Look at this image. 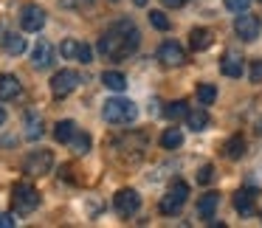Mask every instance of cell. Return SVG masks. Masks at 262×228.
I'll return each mask as SVG.
<instances>
[{"mask_svg": "<svg viewBox=\"0 0 262 228\" xmlns=\"http://www.w3.org/2000/svg\"><path fill=\"white\" fill-rule=\"evenodd\" d=\"M138 42H141V34H138L136 23H133V20H119V23L110 26V29L104 31V37L99 40V51L110 59H124V57H130V54H136Z\"/></svg>", "mask_w": 262, "mask_h": 228, "instance_id": "1", "label": "cell"}, {"mask_svg": "<svg viewBox=\"0 0 262 228\" xmlns=\"http://www.w3.org/2000/svg\"><path fill=\"white\" fill-rule=\"evenodd\" d=\"M102 116H104V121H110V124H127V121H136L138 107L130 102V99H107L104 107H102Z\"/></svg>", "mask_w": 262, "mask_h": 228, "instance_id": "2", "label": "cell"}, {"mask_svg": "<svg viewBox=\"0 0 262 228\" xmlns=\"http://www.w3.org/2000/svg\"><path fill=\"white\" fill-rule=\"evenodd\" d=\"M12 203H14V211H17V214H31V211L40 206V192H37L31 183H14Z\"/></svg>", "mask_w": 262, "mask_h": 228, "instance_id": "3", "label": "cell"}, {"mask_svg": "<svg viewBox=\"0 0 262 228\" xmlns=\"http://www.w3.org/2000/svg\"><path fill=\"white\" fill-rule=\"evenodd\" d=\"M189 200V183L183 180H175L169 186V192H166V197L161 200V214H178V211L183 209V203Z\"/></svg>", "mask_w": 262, "mask_h": 228, "instance_id": "4", "label": "cell"}, {"mask_svg": "<svg viewBox=\"0 0 262 228\" xmlns=\"http://www.w3.org/2000/svg\"><path fill=\"white\" fill-rule=\"evenodd\" d=\"M51 166H54V152L51 149H37V152H29L23 169H26V175H31V177H42V175L51 172Z\"/></svg>", "mask_w": 262, "mask_h": 228, "instance_id": "5", "label": "cell"}, {"mask_svg": "<svg viewBox=\"0 0 262 228\" xmlns=\"http://www.w3.org/2000/svg\"><path fill=\"white\" fill-rule=\"evenodd\" d=\"M79 74L76 71H71V68H65V71H57V74L51 76V93L57 99H65V96H71V93L79 87Z\"/></svg>", "mask_w": 262, "mask_h": 228, "instance_id": "6", "label": "cell"}, {"mask_svg": "<svg viewBox=\"0 0 262 228\" xmlns=\"http://www.w3.org/2000/svg\"><path fill=\"white\" fill-rule=\"evenodd\" d=\"M20 26H23V31H29V34L40 31L42 26H46V9L37 6V3H26V6L20 9Z\"/></svg>", "mask_w": 262, "mask_h": 228, "instance_id": "7", "label": "cell"}, {"mask_svg": "<svg viewBox=\"0 0 262 228\" xmlns=\"http://www.w3.org/2000/svg\"><path fill=\"white\" fill-rule=\"evenodd\" d=\"M113 206L121 217H133L138 209H141V197H138L136 189H119L113 197Z\"/></svg>", "mask_w": 262, "mask_h": 228, "instance_id": "8", "label": "cell"}, {"mask_svg": "<svg viewBox=\"0 0 262 228\" xmlns=\"http://www.w3.org/2000/svg\"><path fill=\"white\" fill-rule=\"evenodd\" d=\"M158 62H164L166 68H178V65L186 62V54H183V48L178 45L175 40H166L164 45L158 48Z\"/></svg>", "mask_w": 262, "mask_h": 228, "instance_id": "9", "label": "cell"}, {"mask_svg": "<svg viewBox=\"0 0 262 228\" xmlns=\"http://www.w3.org/2000/svg\"><path fill=\"white\" fill-rule=\"evenodd\" d=\"M234 31H237V37L243 42H254L256 37H259V17L243 14V17H237V23H234Z\"/></svg>", "mask_w": 262, "mask_h": 228, "instance_id": "10", "label": "cell"}, {"mask_svg": "<svg viewBox=\"0 0 262 228\" xmlns=\"http://www.w3.org/2000/svg\"><path fill=\"white\" fill-rule=\"evenodd\" d=\"M51 62H54V45L48 40H37L34 51H31V65L37 71H46L51 68Z\"/></svg>", "mask_w": 262, "mask_h": 228, "instance_id": "11", "label": "cell"}, {"mask_svg": "<svg viewBox=\"0 0 262 228\" xmlns=\"http://www.w3.org/2000/svg\"><path fill=\"white\" fill-rule=\"evenodd\" d=\"M220 68H223V74H226V76L239 79V76H243V71H245L243 54H239V51H226V54H223V59H220Z\"/></svg>", "mask_w": 262, "mask_h": 228, "instance_id": "12", "label": "cell"}, {"mask_svg": "<svg viewBox=\"0 0 262 228\" xmlns=\"http://www.w3.org/2000/svg\"><path fill=\"white\" fill-rule=\"evenodd\" d=\"M20 93H23V87H20L17 76L0 74V99H3V102H12V99H17Z\"/></svg>", "mask_w": 262, "mask_h": 228, "instance_id": "13", "label": "cell"}, {"mask_svg": "<svg viewBox=\"0 0 262 228\" xmlns=\"http://www.w3.org/2000/svg\"><path fill=\"white\" fill-rule=\"evenodd\" d=\"M217 206H220V194L209 192V194H203V197L198 200V214L203 217V220H209V222H211V217H214Z\"/></svg>", "mask_w": 262, "mask_h": 228, "instance_id": "14", "label": "cell"}, {"mask_svg": "<svg viewBox=\"0 0 262 228\" xmlns=\"http://www.w3.org/2000/svg\"><path fill=\"white\" fill-rule=\"evenodd\" d=\"M189 45H192V51H206L211 45V31L209 29H192L189 31Z\"/></svg>", "mask_w": 262, "mask_h": 228, "instance_id": "15", "label": "cell"}, {"mask_svg": "<svg viewBox=\"0 0 262 228\" xmlns=\"http://www.w3.org/2000/svg\"><path fill=\"white\" fill-rule=\"evenodd\" d=\"M42 132H46V127H42L40 116L26 113V138H29V141H37V138H42Z\"/></svg>", "mask_w": 262, "mask_h": 228, "instance_id": "16", "label": "cell"}, {"mask_svg": "<svg viewBox=\"0 0 262 228\" xmlns=\"http://www.w3.org/2000/svg\"><path fill=\"white\" fill-rule=\"evenodd\" d=\"M234 209H237L239 214H254V192L243 189V192L234 194Z\"/></svg>", "mask_w": 262, "mask_h": 228, "instance_id": "17", "label": "cell"}, {"mask_svg": "<svg viewBox=\"0 0 262 228\" xmlns=\"http://www.w3.org/2000/svg\"><path fill=\"white\" fill-rule=\"evenodd\" d=\"M223 152H226L228 161H239V158L245 155V141H243L239 135H231V138L226 141V147H223Z\"/></svg>", "mask_w": 262, "mask_h": 228, "instance_id": "18", "label": "cell"}, {"mask_svg": "<svg viewBox=\"0 0 262 228\" xmlns=\"http://www.w3.org/2000/svg\"><path fill=\"white\" fill-rule=\"evenodd\" d=\"M102 85L119 93V90H124V87H127V76L119 74V71H104V74H102Z\"/></svg>", "mask_w": 262, "mask_h": 228, "instance_id": "19", "label": "cell"}, {"mask_svg": "<svg viewBox=\"0 0 262 228\" xmlns=\"http://www.w3.org/2000/svg\"><path fill=\"white\" fill-rule=\"evenodd\" d=\"M3 51H6L9 57H20V54L26 51V40L20 34H6L3 37Z\"/></svg>", "mask_w": 262, "mask_h": 228, "instance_id": "20", "label": "cell"}, {"mask_svg": "<svg viewBox=\"0 0 262 228\" xmlns=\"http://www.w3.org/2000/svg\"><path fill=\"white\" fill-rule=\"evenodd\" d=\"M74 132H76V124H74L71 119L57 121V124H54V138H57L59 144H68L71 138H74Z\"/></svg>", "mask_w": 262, "mask_h": 228, "instance_id": "21", "label": "cell"}, {"mask_svg": "<svg viewBox=\"0 0 262 228\" xmlns=\"http://www.w3.org/2000/svg\"><path fill=\"white\" fill-rule=\"evenodd\" d=\"M183 119H186L189 130H194V132H198V130H206V127H209V113H206V110H189Z\"/></svg>", "mask_w": 262, "mask_h": 228, "instance_id": "22", "label": "cell"}, {"mask_svg": "<svg viewBox=\"0 0 262 228\" xmlns=\"http://www.w3.org/2000/svg\"><path fill=\"white\" fill-rule=\"evenodd\" d=\"M68 144L74 147V152H76V155H85L88 149H91V135H88V132H79V130H76V132H74V138H71Z\"/></svg>", "mask_w": 262, "mask_h": 228, "instance_id": "23", "label": "cell"}, {"mask_svg": "<svg viewBox=\"0 0 262 228\" xmlns=\"http://www.w3.org/2000/svg\"><path fill=\"white\" fill-rule=\"evenodd\" d=\"M186 113H189V104H186V102H169V104H166V110H164V116H166L169 121L183 119Z\"/></svg>", "mask_w": 262, "mask_h": 228, "instance_id": "24", "label": "cell"}, {"mask_svg": "<svg viewBox=\"0 0 262 228\" xmlns=\"http://www.w3.org/2000/svg\"><path fill=\"white\" fill-rule=\"evenodd\" d=\"M183 144V132L181 130H166L164 135H161V147L164 149H178Z\"/></svg>", "mask_w": 262, "mask_h": 228, "instance_id": "25", "label": "cell"}, {"mask_svg": "<svg viewBox=\"0 0 262 228\" xmlns=\"http://www.w3.org/2000/svg\"><path fill=\"white\" fill-rule=\"evenodd\" d=\"M198 99H200V104H211L217 99V87L214 85H200L198 87Z\"/></svg>", "mask_w": 262, "mask_h": 228, "instance_id": "26", "label": "cell"}, {"mask_svg": "<svg viewBox=\"0 0 262 228\" xmlns=\"http://www.w3.org/2000/svg\"><path fill=\"white\" fill-rule=\"evenodd\" d=\"M149 23H152L158 31H169V26H172L169 17H166L164 12H149Z\"/></svg>", "mask_w": 262, "mask_h": 228, "instance_id": "27", "label": "cell"}, {"mask_svg": "<svg viewBox=\"0 0 262 228\" xmlns=\"http://www.w3.org/2000/svg\"><path fill=\"white\" fill-rule=\"evenodd\" d=\"M79 45H82L79 40H65L62 48H59V54H62L65 59H76V54H79Z\"/></svg>", "mask_w": 262, "mask_h": 228, "instance_id": "28", "label": "cell"}, {"mask_svg": "<svg viewBox=\"0 0 262 228\" xmlns=\"http://www.w3.org/2000/svg\"><path fill=\"white\" fill-rule=\"evenodd\" d=\"M211 180H214V166H211V164L200 166V172H198V183H203V186H209Z\"/></svg>", "mask_w": 262, "mask_h": 228, "instance_id": "29", "label": "cell"}, {"mask_svg": "<svg viewBox=\"0 0 262 228\" xmlns=\"http://www.w3.org/2000/svg\"><path fill=\"white\" fill-rule=\"evenodd\" d=\"M59 6L62 9H88V6H93V0H59Z\"/></svg>", "mask_w": 262, "mask_h": 228, "instance_id": "30", "label": "cell"}, {"mask_svg": "<svg viewBox=\"0 0 262 228\" xmlns=\"http://www.w3.org/2000/svg\"><path fill=\"white\" fill-rule=\"evenodd\" d=\"M251 6V0H226V9H228V12H245V9H248Z\"/></svg>", "mask_w": 262, "mask_h": 228, "instance_id": "31", "label": "cell"}, {"mask_svg": "<svg viewBox=\"0 0 262 228\" xmlns=\"http://www.w3.org/2000/svg\"><path fill=\"white\" fill-rule=\"evenodd\" d=\"M251 82H254V85H262V59H254V62H251Z\"/></svg>", "mask_w": 262, "mask_h": 228, "instance_id": "32", "label": "cell"}, {"mask_svg": "<svg viewBox=\"0 0 262 228\" xmlns=\"http://www.w3.org/2000/svg\"><path fill=\"white\" fill-rule=\"evenodd\" d=\"M76 59H79V62H91V59H93L91 45H85V42H82V45H79V54H76Z\"/></svg>", "mask_w": 262, "mask_h": 228, "instance_id": "33", "label": "cell"}, {"mask_svg": "<svg viewBox=\"0 0 262 228\" xmlns=\"http://www.w3.org/2000/svg\"><path fill=\"white\" fill-rule=\"evenodd\" d=\"M14 225H17V220L12 214H0V228H14Z\"/></svg>", "mask_w": 262, "mask_h": 228, "instance_id": "34", "label": "cell"}, {"mask_svg": "<svg viewBox=\"0 0 262 228\" xmlns=\"http://www.w3.org/2000/svg\"><path fill=\"white\" fill-rule=\"evenodd\" d=\"M164 6H169V9H181V6H186L189 0H161Z\"/></svg>", "mask_w": 262, "mask_h": 228, "instance_id": "35", "label": "cell"}, {"mask_svg": "<svg viewBox=\"0 0 262 228\" xmlns=\"http://www.w3.org/2000/svg\"><path fill=\"white\" fill-rule=\"evenodd\" d=\"M0 124H6V107L0 104Z\"/></svg>", "mask_w": 262, "mask_h": 228, "instance_id": "36", "label": "cell"}, {"mask_svg": "<svg viewBox=\"0 0 262 228\" xmlns=\"http://www.w3.org/2000/svg\"><path fill=\"white\" fill-rule=\"evenodd\" d=\"M133 3H136V6H147V0H133Z\"/></svg>", "mask_w": 262, "mask_h": 228, "instance_id": "37", "label": "cell"}, {"mask_svg": "<svg viewBox=\"0 0 262 228\" xmlns=\"http://www.w3.org/2000/svg\"><path fill=\"white\" fill-rule=\"evenodd\" d=\"M256 132H262V119H259V124H256Z\"/></svg>", "mask_w": 262, "mask_h": 228, "instance_id": "38", "label": "cell"}, {"mask_svg": "<svg viewBox=\"0 0 262 228\" xmlns=\"http://www.w3.org/2000/svg\"><path fill=\"white\" fill-rule=\"evenodd\" d=\"M259 3H262V0H259Z\"/></svg>", "mask_w": 262, "mask_h": 228, "instance_id": "39", "label": "cell"}]
</instances>
